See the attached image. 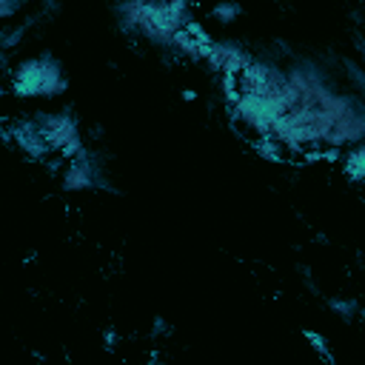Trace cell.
<instances>
[{
  "label": "cell",
  "instance_id": "6da1fadb",
  "mask_svg": "<svg viewBox=\"0 0 365 365\" xmlns=\"http://www.w3.org/2000/svg\"><path fill=\"white\" fill-rule=\"evenodd\" d=\"M17 88L20 94H37V91H46V94H54L57 88H63V80L57 77L54 66H46V63H31L20 71L17 77Z\"/></svg>",
  "mask_w": 365,
  "mask_h": 365
},
{
  "label": "cell",
  "instance_id": "7a4b0ae2",
  "mask_svg": "<svg viewBox=\"0 0 365 365\" xmlns=\"http://www.w3.org/2000/svg\"><path fill=\"white\" fill-rule=\"evenodd\" d=\"M86 182H88L86 171H80V168H77V171H71V174H68V185H71V188H80V185H86Z\"/></svg>",
  "mask_w": 365,
  "mask_h": 365
}]
</instances>
